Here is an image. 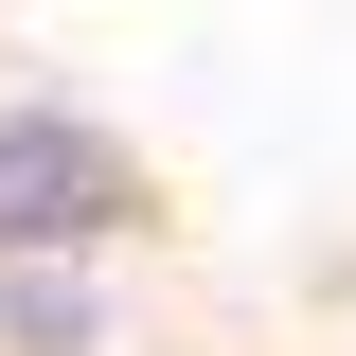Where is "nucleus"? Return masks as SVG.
Instances as JSON below:
<instances>
[{
  "instance_id": "nucleus-2",
  "label": "nucleus",
  "mask_w": 356,
  "mask_h": 356,
  "mask_svg": "<svg viewBox=\"0 0 356 356\" xmlns=\"http://www.w3.org/2000/svg\"><path fill=\"white\" fill-rule=\"evenodd\" d=\"M0 356H107V285L54 267V250H18L0 267Z\"/></svg>"
},
{
  "instance_id": "nucleus-1",
  "label": "nucleus",
  "mask_w": 356,
  "mask_h": 356,
  "mask_svg": "<svg viewBox=\"0 0 356 356\" xmlns=\"http://www.w3.org/2000/svg\"><path fill=\"white\" fill-rule=\"evenodd\" d=\"M143 214H161V178L125 161V125H89L72 89H0V267L18 250L89 267V250H125Z\"/></svg>"
}]
</instances>
